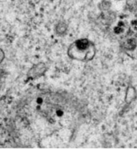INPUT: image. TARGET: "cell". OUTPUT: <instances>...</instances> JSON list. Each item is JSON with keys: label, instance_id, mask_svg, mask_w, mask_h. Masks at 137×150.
<instances>
[{"label": "cell", "instance_id": "6da1fadb", "mask_svg": "<svg viewBox=\"0 0 137 150\" xmlns=\"http://www.w3.org/2000/svg\"><path fill=\"white\" fill-rule=\"evenodd\" d=\"M47 71V67L44 63H39L34 65L29 71L28 76L30 79H34L42 76Z\"/></svg>", "mask_w": 137, "mask_h": 150}, {"label": "cell", "instance_id": "7a4b0ae2", "mask_svg": "<svg viewBox=\"0 0 137 150\" xmlns=\"http://www.w3.org/2000/svg\"><path fill=\"white\" fill-rule=\"evenodd\" d=\"M67 30V24L64 22H59L56 26V32L59 35H62L65 34Z\"/></svg>", "mask_w": 137, "mask_h": 150}, {"label": "cell", "instance_id": "3957f363", "mask_svg": "<svg viewBox=\"0 0 137 150\" xmlns=\"http://www.w3.org/2000/svg\"><path fill=\"white\" fill-rule=\"evenodd\" d=\"M136 47V40L133 38L128 39L125 44V47L128 50H134Z\"/></svg>", "mask_w": 137, "mask_h": 150}, {"label": "cell", "instance_id": "277c9868", "mask_svg": "<svg viewBox=\"0 0 137 150\" xmlns=\"http://www.w3.org/2000/svg\"><path fill=\"white\" fill-rule=\"evenodd\" d=\"M100 9L103 11H107L110 8L111 3L108 1H102L99 5Z\"/></svg>", "mask_w": 137, "mask_h": 150}, {"label": "cell", "instance_id": "5b68a950", "mask_svg": "<svg viewBox=\"0 0 137 150\" xmlns=\"http://www.w3.org/2000/svg\"><path fill=\"white\" fill-rule=\"evenodd\" d=\"M134 98V91L133 88H129L128 90V92H127V95H126V102H131L133 100V98Z\"/></svg>", "mask_w": 137, "mask_h": 150}, {"label": "cell", "instance_id": "8992f818", "mask_svg": "<svg viewBox=\"0 0 137 150\" xmlns=\"http://www.w3.org/2000/svg\"><path fill=\"white\" fill-rule=\"evenodd\" d=\"M129 9L131 11H134L137 9V1L136 0H129L127 2Z\"/></svg>", "mask_w": 137, "mask_h": 150}, {"label": "cell", "instance_id": "52a82bcc", "mask_svg": "<svg viewBox=\"0 0 137 150\" xmlns=\"http://www.w3.org/2000/svg\"><path fill=\"white\" fill-rule=\"evenodd\" d=\"M122 26H121L120 25H118V26L115 27L114 29V32L116 34H120L122 33V32H123V31H124V29H123L122 28Z\"/></svg>", "mask_w": 137, "mask_h": 150}, {"label": "cell", "instance_id": "ba28073f", "mask_svg": "<svg viewBox=\"0 0 137 150\" xmlns=\"http://www.w3.org/2000/svg\"><path fill=\"white\" fill-rule=\"evenodd\" d=\"M131 24L135 30H137V20H132Z\"/></svg>", "mask_w": 137, "mask_h": 150}]
</instances>
